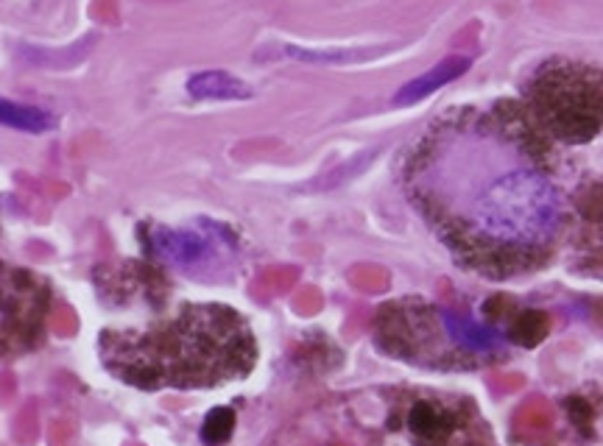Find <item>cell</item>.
Listing matches in <instances>:
<instances>
[{
    "label": "cell",
    "mask_w": 603,
    "mask_h": 446,
    "mask_svg": "<svg viewBox=\"0 0 603 446\" xmlns=\"http://www.w3.org/2000/svg\"><path fill=\"white\" fill-rule=\"evenodd\" d=\"M402 188L456 263L490 282L542 270L565 238L553 143L517 104L436 120L408 154Z\"/></svg>",
    "instance_id": "obj_1"
},
{
    "label": "cell",
    "mask_w": 603,
    "mask_h": 446,
    "mask_svg": "<svg viewBox=\"0 0 603 446\" xmlns=\"http://www.w3.org/2000/svg\"><path fill=\"white\" fill-rule=\"evenodd\" d=\"M257 338L236 308L184 302L143 327L104 329L98 358L114 379L137 390H210L246 379Z\"/></svg>",
    "instance_id": "obj_2"
},
{
    "label": "cell",
    "mask_w": 603,
    "mask_h": 446,
    "mask_svg": "<svg viewBox=\"0 0 603 446\" xmlns=\"http://www.w3.org/2000/svg\"><path fill=\"white\" fill-rule=\"evenodd\" d=\"M375 343L391 360L442 374L478 371L508 358V338L495 324L413 296L377 310Z\"/></svg>",
    "instance_id": "obj_3"
},
{
    "label": "cell",
    "mask_w": 603,
    "mask_h": 446,
    "mask_svg": "<svg viewBox=\"0 0 603 446\" xmlns=\"http://www.w3.org/2000/svg\"><path fill=\"white\" fill-rule=\"evenodd\" d=\"M522 109L551 143L587 145L603 132V70L553 57L528 76Z\"/></svg>",
    "instance_id": "obj_4"
},
{
    "label": "cell",
    "mask_w": 603,
    "mask_h": 446,
    "mask_svg": "<svg viewBox=\"0 0 603 446\" xmlns=\"http://www.w3.org/2000/svg\"><path fill=\"white\" fill-rule=\"evenodd\" d=\"M377 446H490L475 402L445 390H391Z\"/></svg>",
    "instance_id": "obj_5"
},
{
    "label": "cell",
    "mask_w": 603,
    "mask_h": 446,
    "mask_svg": "<svg viewBox=\"0 0 603 446\" xmlns=\"http://www.w3.org/2000/svg\"><path fill=\"white\" fill-rule=\"evenodd\" d=\"M51 285L23 265L0 260V360L34 352L45 340Z\"/></svg>",
    "instance_id": "obj_6"
},
{
    "label": "cell",
    "mask_w": 603,
    "mask_h": 446,
    "mask_svg": "<svg viewBox=\"0 0 603 446\" xmlns=\"http://www.w3.org/2000/svg\"><path fill=\"white\" fill-rule=\"evenodd\" d=\"M141 240L157 263L177 268L188 277L216 279L227 265V254L238 252V238L224 224L202 220L198 229H171L146 224Z\"/></svg>",
    "instance_id": "obj_7"
},
{
    "label": "cell",
    "mask_w": 603,
    "mask_h": 446,
    "mask_svg": "<svg viewBox=\"0 0 603 446\" xmlns=\"http://www.w3.org/2000/svg\"><path fill=\"white\" fill-rule=\"evenodd\" d=\"M472 68V59L470 57H447L442 59L438 64H433L427 73H422V76H417L413 82L402 84L400 89H397V95L391 98L394 107H413V104L425 101L427 95H433L436 89H442L445 84L456 82V79H461L467 70Z\"/></svg>",
    "instance_id": "obj_8"
},
{
    "label": "cell",
    "mask_w": 603,
    "mask_h": 446,
    "mask_svg": "<svg viewBox=\"0 0 603 446\" xmlns=\"http://www.w3.org/2000/svg\"><path fill=\"white\" fill-rule=\"evenodd\" d=\"M184 89L196 101H249L254 95L243 79L232 76L227 70H202L188 79Z\"/></svg>",
    "instance_id": "obj_9"
},
{
    "label": "cell",
    "mask_w": 603,
    "mask_h": 446,
    "mask_svg": "<svg viewBox=\"0 0 603 446\" xmlns=\"http://www.w3.org/2000/svg\"><path fill=\"white\" fill-rule=\"evenodd\" d=\"M0 126L17 129V132L26 134H45L57 129V118L39 107H28V104L0 98Z\"/></svg>",
    "instance_id": "obj_10"
},
{
    "label": "cell",
    "mask_w": 603,
    "mask_h": 446,
    "mask_svg": "<svg viewBox=\"0 0 603 446\" xmlns=\"http://www.w3.org/2000/svg\"><path fill=\"white\" fill-rule=\"evenodd\" d=\"M282 53L297 59V62L307 64H352L381 57L383 48H333V51H313V48H299V45H282Z\"/></svg>",
    "instance_id": "obj_11"
},
{
    "label": "cell",
    "mask_w": 603,
    "mask_h": 446,
    "mask_svg": "<svg viewBox=\"0 0 603 446\" xmlns=\"http://www.w3.org/2000/svg\"><path fill=\"white\" fill-rule=\"evenodd\" d=\"M547 327H551V324H547L545 313H540V310H522V313H517L515 318L508 321L506 338L508 343L531 349V346H536L542 338H545Z\"/></svg>",
    "instance_id": "obj_12"
},
{
    "label": "cell",
    "mask_w": 603,
    "mask_h": 446,
    "mask_svg": "<svg viewBox=\"0 0 603 446\" xmlns=\"http://www.w3.org/2000/svg\"><path fill=\"white\" fill-rule=\"evenodd\" d=\"M238 415L232 408H213L210 413L204 415L202 430H198V438H202L204 446H224L232 433H236Z\"/></svg>",
    "instance_id": "obj_13"
}]
</instances>
